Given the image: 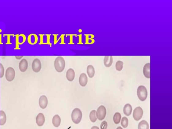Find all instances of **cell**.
I'll return each mask as SVG.
<instances>
[{
	"label": "cell",
	"mask_w": 172,
	"mask_h": 129,
	"mask_svg": "<svg viewBox=\"0 0 172 129\" xmlns=\"http://www.w3.org/2000/svg\"><path fill=\"white\" fill-rule=\"evenodd\" d=\"M143 112L140 107H137L135 108L133 112V117L134 120L138 121L141 119L143 116Z\"/></svg>",
	"instance_id": "cell-7"
},
{
	"label": "cell",
	"mask_w": 172,
	"mask_h": 129,
	"mask_svg": "<svg viewBox=\"0 0 172 129\" xmlns=\"http://www.w3.org/2000/svg\"><path fill=\"white\" fill-rule=\"evenodd\" d=\"M32 68L33 71L36 73H38L41 69V63L40 59L38 58L35 59L32 63Z\"/></svg>",
	"instance_id": "cell-6"
},
{
	"label": "cell",
	"mask_w": 172,
	"mask_h": 129,
	"mask_svg": "<svg viewBox=\"0 0 172 129\" xmlns=\"http://www.w3.org/2000/svg\"><path fill=\"white\" fill-rule=\"evenodd\" d=\"M97 119L102 120L105 118L106 115V109L103 105H101L98 108L97 112Z\"/></svg>",
	"instance_id": "cell-5"
},
{
	"label": "cell",
	"mask_w": 172,
	"mask_h": 129,
	"mask_svg": "<svg viewBox=\"0 0 172 129\" xmlns=\"http://www.w3.org/2000/svg\"><path fill=\"white\" fill-rule=\"evenodd\" d=\"M19 68L21 72H25L26 71L28 68V63L25 59H23L20 61L19 64Z\"/></svg>",
	"instance_id": "cell-8"
},
{
	"label": "cell",
	"mask_w": 172,
	"mask_h": 129,
	"mask_svg": "<svg viewBox=\"0 0 172 129\" xmlns=\"http://www.w3.org/2000/svg\"><path fill=\"white\" fill-rule=\"evenodd\" d=\"M124 63L121 61H118L115 64V68L116 70L118 71H121L123 69V66Z\"/></svg>",
	"instance_id": "cell-22"
},
{
	"label": "cell",
	"mask_w": 172,
	"mask_h": 129,
	"mask_svg": "<svg viewBox=\"0 0 172 129\" xmlns=\"http://www.w3.org/2000/svg\"><path fill=\"white\" fill-rule=\"evenodd\" d=\"M143 73L146 78H150V64L149 63H146L144 66L143 69Z\"/></svg>",
	"instance_id": "cell-13"
},
{
	"label": "cell",
	"mask_w": 172,
	"mask_h": 129,
	"mask_svg": "<svg viewBox=\"0 0 172 129\" xmlns=\"http://www.w3.org/2000/svg\"><path fill=\"white\" fill-rule=\"evenodd\" d=\"M66 77L69 82H72L75 77V72L72 69H68L66 73Z\"/></svg>",
	"instance_id": "cell-11"
},
{
	"label": "cell",
	"mask_w": 172,
	"mask_h": 129,
	"mask_svg": "<svg viewBox=\"0 0 172 129\" xmlns=\"http://www.w3.org/2000/svg\"><path fill=\"white\" fill-rule=\"evenodd\" d=\"M121 116L119 112L115 113L113 117V120L115 124H118L120 122Z\"/></svg>",
	"instance_id": "cell-21"
},
{
	"label": "cell",
	"mask_w": 172,
	"mask_h": 129,
	"mask_svg": "<svg viewBox=\"0 0 172 129\" xmlns=\"http://www.w3.org/2000/svg\"><path fill=\"white\" fill-rule=\"evenodd\" d=\"M86 72H87V74L89 77L90 78H92L94 77L95 74V69L94 66L92 65H89L87 67V69H86Z\"/></svg>",
	"instance_id": "cell-17"
},
{
	"label": "cell",
	"mask_w": 172,
	"mask_h": 129,
	"mask_svg": "<svg viewBox=\"0 0 172 129\" xmlns=\"http://www.w3.org/2000/svg\"><path fill=\"white\" fill-rule=\"evenodd\" d=\"M108 127V123L106 121H103L101 122L100 125V129H107Z\"/></svg>",
	"instance_id": "cell-25"
},
{
	"label": "cell",
	"mask_w": 172,
	"mask_h": 129,
	"mask_svg": "<svg viewBox=\"0 0 172 129\" xmlns=\"http://www.w3.org/2000/svg\"><path fill=\"white\" fill-rule=\"evenodd\" d=\"M0 69H1V71H0V78H2L3 76H4V74H5V69H4V66H3L2 64H0Z\"/></svg>",
	"instance_id": "cell-24"
},
{
	"label": "cell",
	"mask_w": 172,
	"mask_h": 129,
	"mask_svg": "<svg viewBox=\"0 0 172 129\" xmlns=\"http://www.w3.org/2000/svg\"><path fill=\"white\" fill-rule=\"evenodd\" d=\"M15 77V71L12 67H8L6 71L5 78L8 82H11L13 80Z\"/></svg>",
	"instance_id": "cell-4"
},
{
	"label": "cell",
	"mask_w": 172,
	"mask_h": 129,
	"mask_svg": "<svg viewBox=\"0 0 172 129\" xmlns=\"http://www.w3.org/2000/svg\"><path fill=\"white\" fill-rule=\"evenodd\" d=\"M113 63V57L112 56H105L104 59V64L106 67H110Z\"/></svg>",
	"instance_id": "cell-15"
},
{
	"label": "cell",
	"mask_w": 172,
	"mask_h": 129,
	"mask_svg": "<svg viewBox=\"0 0 172 129\" xmlns=\"http://www.w3.org/2000/svg\"><path fill=\"white\" fill-rule=\"evenodd\" d=\"M117 129H123L121 127H119L117 128Z\"/></svg>",
	"instance_id": "cell-27"
},
{
	"label": "cell",
	"mask_w": 172,
	"mask_h": 129,
	"mask_svg": "<svg viewBox=\"0 0 172 129\" xmlns=\"http://www.w3.org/2000/svg\"><path fill=\"white\" fill-rule=\"evenodd\" d=\"M91 129H99V128L97 126H94L91 128Z\"/></svg>",
	"instance_id": "cell-26"
},
{
	"label": "cell",
	"mask_w": 172,
	"mask_h": 129,
	"mask_svg": "<svg viewBox=\"0 0 172 129\" xmlns=\"http://www.w3.org/2000/svg\"><path fill=\"white\" fill-rule=\"evenodd\" d=\"M54 65L56 71L59 73L63 72L66 66L65 59L62 56H58L55 58Z\"/></svg>",
	"instance_id": "cell-1"
},
{
	"label": "cell",
	"mask_w": 172,
	"mask_h": 129,
	"mask_svg": "<svg viewBox=\"0 0 172 129\" xmlns=\"http://www.w3.org/2000/svg\"><path fill=\"white\" fill-rule=\"evenodd\" d=\"M137 94L140 101L143 102L145 101L148 96V92L146 87L143 85L140 86L137 90Z\"/></svg>",
	"instance_id": "cell-3"
},
{
	"label": "cell",
	"mask_w": 172,
	"mask_h": 129,
	"mask_svg": "<svg viewBox=\"0 0 172 129\" xmlns=\"http://www.w3.org/2000/svg\"><path fill=\"white\" fill-rule=\"evenodd\" d=\"M71 119L74 123L78 124L81 122L82 117V112L78 108H75L73 110L71 113Z\"/></svg>",
	"instance_id": "cell-2"
},
{
	"label": "cell",
	"mask_w": 172,
	"mask_h": 129,
	"mask_svg": "<svg viewBox=\"0 0 172 129\" xmlns=\"http://www.w3.org/2000/svg\"><path fill=\"white\" fill-rule=\"evenodd\" d=\"M39 106L42 109H45L47 107L48 105V99L46 96H41L39 98Z\"/></svg>",
	"instance_id": "cell-9"
},
{
	"label": "cell",
	"mask_w": 172,
	"mask_h": 129,
	"mask_svg": "<svg viewBox=\"0 0 172 129\" xmlns=\"http://www.w3.org/2000/svg\"><path fill=\"white\" fill-rule=\"evenodd\" d=\"M90 119L92 122L94 123L97 119V112L95 110L92 111L90 114Z\"/></svg>",
	"instance_id": "cell-20"
},
{
	"label": "cell",
	"mask_w": 172,
	"mask_h": 129,
	"mask_svg": "<svg viewBox=\"0 0 172 129\" xmlns=\"http://www.w3.org/2000/svg\"><path fill=\"white\" fill-rule=\"evenodd\" d=\"M121 125L122 126L126 128L128 126V119L126 117H123L121 119Z\"/></svg>",
	"instance_id": "cell-23"
},
{
	"label": "cell",
	"mask_w": 172,
	"mask_h": 129,
	"mask_svg": "<svg viewBox=\"0 0 172 129\" xmlns=\"http://www.w3.org/2000/svg\"><path fill=\"white\" fill-rule=\"evenodd\" d=\"M87 82L88 78L86 74L83 73L81 74L79 78V82L80 85L82 87H85L87 85Z\"/></svg>",
	"instance_id": "cell-10"
},
{
	"label": "cell",
	"mask_w": 172,
	"mask_h": 129,
	"mask_svg": "<svg viewBox=\"0 0 172 129\" xmlns=\"http://www.w3.org/2000/svg\"><path fill=\"white\" fill-rule=\"evenodd\" d=\"M61 121V120L60 117L59 115H56L53 117L52 123L54 127H58L60 125Z\"/></svg>",
	"instance_id": "cell-16"
},
{
	"label": "cell",
	"mask_w": 172,
	"mask_h": 129,
	"mask_svg": "<svg viewBox=\"0 0 172 129\" xmlns=\"http://www.w3.org/2000/svg\"><path fill=\"white\" fill-rule=\"evenodd\" d=\"M124 113L127 116H130L132 112V106L130 104H127L124 106Z\"/></svg>",
	"instance_id": "cell-14"
},
{
	"label": "cell",
	"mask_w": 172,
	"mask_h": 129,
	"mask_svg": "<svg viewBox=\"0 0 172 129\" xmlns=\"http://www.w3.org/2000/svg\"><path fill=\"white\" fill-rule=\"evenodd\" d=\"M138 128V129H149V125L146 120H142L139 123Z\"/></svg>",
	"instance_id": "cell-19"
},
{
	"label": "cell",
	"mask_w": 172,
	"mask_h": 129,
	"mask_svg": "<svg viewBox=\"0 0 172 129\" xmlns=\"http://www.w3.org/2000/svg\"><path fill=\"white\" fill-rule=\"evenodd\" d=\"M45 117L43 114L40 113L37 116L36 118V122L39 127L43 125L45 122Z\"/></svg>",
	"instance_id": "cell-12"
},
{
	"label": "cell",
	"mask_w": 172,
	"mask_h": 129,
	"mask_svg": "<svg viewBox=\"0 0 172 129\" xmlns=\"http://www.w3.org/2000/svg\"><path fill=\"white\" fill-rule=\"evenodd\" d=\"M7 120L6 114L3 111H0V125H4L6 123Z\"/></svg>",
	"instance_id": "cell-18"
}]
</instances>
